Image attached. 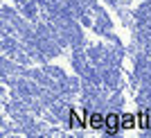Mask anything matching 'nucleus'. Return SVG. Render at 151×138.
I'll use <instances>...</instances> for the list:
<instances>
[{
	"instance_id": "nucleus-4",
	"label": "nucleus",
	"mask_w": 151,
	"mask_h": 138,
	"mask_svg": "<svg viewBox=\"0 0 151 138\" xmlns=\"http://www.w3.org/2000/svg\"><path fill=\"white\" fill-rule=\"evenodd\" d=\"M138 127L140 129H149V115H147L145 111L138 113Z\"/></svg>"
},
{
	"instance_id": "nucleus-2",
	"label": "nucleus",
	"mask_w": 151,
	"mask_h": 138,
	"mask_svg": "<svg viewBox=\"0 0 151 138\" xmlns=\"http://www.w3.org/2000/svg\"><path fill=\"white\" fill-rule=\"evenodd\" d=\"M120 122H122V129H126V131H129V129H133V127L138 125V120L133 118V115H129V113H124V115H122Z\"/></svg>"
},
{
	"instance_id": "nucleus-1",
	"label": "nucleus",
	"mask_w": 151,
	"mask_h": 138,
	"mask_svg": "<svg viewBox=\"0 0 151 138\" xmlns=\"http://www.w3.org/2000/svg\"><path fill=\"white\" fill-rule=\"evenodd\" d=\"M104 129H106V131L111 134V136H115V134H117V131L122 129L120 118H117V115H113V113H111V115H106V125H104Z\"/></svg>"
},
{
	"instance_id": "nucleus-3",
	"label": "nucleus",
	"mask_w": 151,
	"mask_h": 138,
	"mask_svg": "<svg viewBox=\"0 0 151 138\" xmlns=\"http://www.w3.org/2000/svg\"><path fill=\"white\" fill-rule=\"evenodd\" d=\"M88 125H93V129H101V127L106 125V118H101V115H97V113H93L88 120Z\"/></svg>"
}]
</instances>
